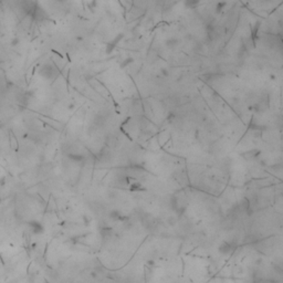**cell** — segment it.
<instances>
[{"instance_id":"1","label":"cell","mask_w":283,"mask_h":283,"mask_svg":"<svg viewBox=\"0 0 283 283\" xmlns=\"http://www.w3.org/2000/svg\"><path fill=\"white\" fill-rule=\"evenodd\" d=\"M40 74L46 79H54L57 76V70L52 64H44L40 69Z\"/></svg>"},{"instance_id":"2","label":"cell","mask_w":283,"mask_h":283,"mask_svg":"<svg viewBox=\"0 0 283 283\" xmlns=\"http://www.w3.org/2000/svg\"><path fill=\"white\" fill-rule=\"evenodd\" d=\"M232 250H233L232 245H230L229 242H226V241H224V242L219 245V252H220L221 254H224V256L231 253Z\"/></svg>"},{"instance_id":"3","label":"cell","mask_w":283,"mask_h":283,"mask_svg":"<svg viewBox=\"0 0 283 283\" xmlns=\"http://www.w3.org/2000/svg\"><path fill=\"white\" fill-rule=\"evenodd\" d=\"M200 3V0H185V6L189 9H194L198 7Z\"/></svg>"},{"instance_id":"4","label":"cell","mask_w":283,"mask_h":283,"mask_svg":"<svg viewBox=\"0 0 283 283\" xmlns=\"http://www.w3.org/2000/svg\"><path fill=\"white\" fill-rule=\"evenodd\" d=\"M178 43V41L176 40V39H174V40H168L167 41V46H176V44Z\"/></svg>"}]
</instances>
